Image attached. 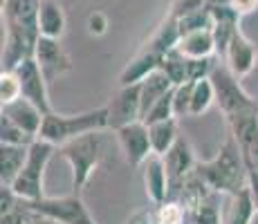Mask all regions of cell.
Here are the masks:
<instances>
[{
	"label": "cell",
	"mask_w": 258,
	"mask_h": 224,
	"mask_svg": "<svg viewBox=\"0 0 258 224\" xmlns=\"http://www.w3.org/2000/svg\"><path fill=\"white\" fill-rule=\"evenodd\" d=\"M88 32L92 36H103L108 32V16L103 12H92L88 16Z\"/></svg>",
	"instance_id": "obj_33"
},
{
	"label": "cell",
	"mask_w": 258,
	"mask_h": 224,
	"mask_svg": "<svg viewBox=\"0 0 258 224\" xmlns=\"http://www.w3.org/2000/svg\"><path fill=\"white\" fill-rule=\"evenodd\" d=\"M164 164L168 171V182H171L168 200H175V197L180 195L184 182L196 173V166H198V159L193 155V148L186 137L177 139L175 146L164 155Z\"/></svg>",
	"instance_id": "obj_9"
},
{
	"label": "cell",
	"mask_w": 258,
	"mask_h": 224,
	"mask_svg": "<svg viewBox=\"0 0 258 224\" xmlns=\"http://www.w3.org/2000/svg\"><path fill=\"white\" fill-rule=\"evenodd\" d=\"M177 49L184 54L186 58H209L218 56L216 52V41H213L211 29H198V32L184 34L177 43Z\"/></svg>",
	"instance_id": "obj_19"
},
{
	"label": "cell",
	"mask_w": 258,
	"mask_h": 224,
	"mask_svg": "<svg viewBox=\"0 0 258 224\" xmlns=\"http://www.w3.org/2000/svg\"><path fill=\"white\" fill-rule=\"evenodd\" d=\"M34 211H29L27 206H25V202L21 200L16 208H12V211L3 213V217H0V224H34Z\"/></svg>",
	"instance_id": "obj_32"
},
{
	"label": "cell",
	"mask_w": 258,
	"mask_h": 224,
	"mask_svg": "<svg viewBox=\"0 0 258 224\" xmlns=\"http://www.w3.org/2000/svg\"><path fill=\"white\" fill-rule=\"evenodd\" d=\"M148 134H151V146H153V155L164 157L175 141L182 137L180 128H177V119H166V121H157L148 126Z\"/></svg>",
	"instance_id": "obj_21"
},
{
	"label": "cell",
	"mask_w": 258,
	"mask_h": 224,
	"mask_svg": "<svg viewBox=\"0 0 258 224\" xmlns=\"http://www.w3.org/2000/svg\"><path fill=\"white\" fill-rule=\"evenodd\" d=\"M160 69L171 79V83L175 88L188 81L186 79V56L177 47L171 49L168 54H164V58H162V63H160Z\"/></svg>",
	"instance_id": "obj_24"
},
{
	"label": "cell",
	"mask_w": 258,
	"mask_h": 224,
	"mask_svg": "<svg viewBox=\"0 0 258 224\" xmlns=\"http://www.w3.org/2000/svg\"><path fill=\"white\" fill-rule=\"evenodd\" d=\"M34 224H58V222H54V220H47V217H43V215H38V213H34Z\"/></svg>",
	"instance_id": "obj_37"
},
{
	"label": "cell",
	"mask_w": 258,
	"mask_h": 224,
	"mask_svg": "<svg viewBox=\"0 0 258 224\" xmlns=\"http://www.w3.org/2000/svg\"><path fill=\"white\" fill-rule=\"evenodd\" d=\"M216 103V90H213L211 79H202V81L193 83L191 92V112L188 117H200Z\"/></svg>",
	"instance_id": "obj_23"
},
{
	"label": "cell",
	"mask_w": 258,
	"mask_h": 224,
	"mask_svg": "<svg viewBox=\"0 0 258 224\" xmlns=\"http://www.w3.org/2000/svg\"><path fill=\"white\" fill-rule=\"evenodd\" d=\"M222 63L236 74L238 79H245L254 72V67L258 65V47L256 43L247 36L242 29H238L236 36L231 38L229 47H227Z\"/></svg>",
	"instance_id": "obj_12"
},
{
	"label": "cell",
	"mask_w": 258,
	"mask_h": 224,
	"mask_svg": "<svg viewBox=\"0 0 258 224\" xmlns=\"http://www.w3.org/2000/svg\"><path fill=\"white\" fill-rule=\"evenodd\" d=\"M0 117H7L9 121H14L18 128H23L27 134H32L34 139H38V132L43 128V119L45 112L41 108H36L32 101L27 99H16V101L7 103V106L0 108Z\"/></svg>",
	"instance_id": "obj_15"
},
{
	"label": "cell",
	"mask_w": 258,
	"mask_h": 224,
	"mask_svg": "<svg viewBox=\"0 0 258 224\" xmlns=\"http://www.w3.org/2000/svg\"><path fill=\"white\" fill-rule=\"evenodd\" d=\"M23 202L29 211L38 213V215L47 217V220H54L58 224H97L79 193L61 195V197L45 195V197H41V200H34V202L23 200Z\"/></svg>",
	"instance_id": "obj_7"
},
{
	"label": "cell",
	"mask_w": 258,
	"mask_h": 224,
	"mask_svg": "<svg viewBox=\"0 0 258 224\" xmlns=\"http://www.w3.org/2000/svg\"><path fill=\"white\" fill-rule=\"evenodd\" d=\"M249 191H251V197H254V206H256V213H258V173L256 171H249Z\"/></svg>",
	"instance_id": "obj_36"
},
{
	"label": "cell",
	"mask_w": 258,
	"mask_h": 224,
	"mask_svg": "<svg viewBox=\"0 0 258 224\" xmlns=\"http://www.w3.org/2000/svg\"><path fill=\"white\" fill-rule=\"evenodd\" d=\"M38 9L41 0H3V69H16L23 61L34 58L41 41Z\"/></svg>",
	"instance_id": "obj_1"
},
{
	"label": "cell",
	"mask_w": 258,
	"mask_h": 224,
	"mask_svg": "<svg viewBox=\"0 0 258 224\" xmlns=\"http://www.w3.org/2000/svg\"><path fill=\"white\" fill-rule=\"evenodd\" d=\"M218 65L216 56L209 58H186V79L191 83L202 81V79H211L213 67Z\"/></svg>",
	"instance_id": "obj_28"
},
{
	"label": "cell",
	"mask_w": 258,
	"mask_h": 224,
	"mask_svg": "<svg viewBox=\"0 0 258 224\" xmlns=\"http://www.w3.org/2000/svg\"><path fill=\"white\" fill-rule=\"evenodd\" d=\"M29 155V146H9L0 143V186H12L21 175Z\"/></svg>",
	"instance_id": "obj_17"
},
{
	"label": "cell",
	"mask_w": 258,
	"mask_h": 224,
	"mask_svg": "<svg viewBox=\"0 0 258 224\" xmlns=\"http://www.w3.org/2000/svg\"><path fill=\"white\" fill-rule=\"evenodd\" d=\"M108 110V128L119 130L133 121H142V94L140 83L137 86H121L112 94L106 106Z\"/></svg>",
	"instance_id": "obj_10"
},
{
	"label": "cell",
	"mask_w": 258,
	"mask_h": 224,
	"mask_svg": "<svg viewBox=\"0 0 258 224\" xmlns=\"http://www.w3.org/2000/svg\"><path fill=\"white\" fill-rule=\"evenodd\" d=\"M126 224H157L155 215H153V208H146V211H137L133 217H128Z\"/></svg>",
	"instance_id": "obj_35"
},
{
	"label": "cell",
	"mask_w": 258,
	"mask_h": 224,
	"mask_svg": "<svg viewBox=\"0 0 258 224\" xmlns=\"http://www.w3.org/2000/svg\"><path fill=\"white\" fill-rule=\"evenodd\" d=\"M162 58H164L162 54L153 52V49H148L142 45L140 52H137L135 56L128 61V65L121 69V74H119V86H137V83H142L148 74L160 69Z\"/></svg>",
	"instance_id": "obj_16"
},
{
	"label": "cell",
	"mask_w": 258,
	"mask_h": 224,
	"mask_svg": "<svg viewBox=\"0 0 258 224\" xmlns=\"http://www.w3.org/2000/svg\"><path fill=\"white\" fill-rule=\"evenodd\" d=\"M16 77L21 81V92H23V99L32 101L36 108H41L45 114L54 112L52 110V103H49V94H47V79L43 74L41 65L36 63V58H27L23 61L16 69Z\"/></svg>",
	"instance_id": "obj_11"
},
{
	"label": "cell",
	"mask_w": 258,
	"mask_h": 224,
	"mask_svg": "<svg viewBox=\"0 0 258 224\" xmlns=\"http://www.w3.org/2000/svg\"><path fill=\"white\" fill-rule=\"evenodd\" d=\"M196 173L216 195L231 197L249 184V168H247L240 146L236 143L234 137H229L222 143L216 157L207 159V162H198Z\"/></svg>",
	"instance_id": "obj_2"
},
{
	"label": "cell",
	"mask_w": 258,
	"mask_h": 224,
	"mask_svg": "<svg viewBox=\"0 0 258 224\" xmlns=\"http://www.w3.org/2000/svg\"><path fill=\"white\" fill-rule=\"evenodd\" d=\"M211 83H213V90H216V103L220 106L225 119L236 117V114H242V112L258 110V101L251 94L245 92V88L240 86V79L222 61L213 67Z\"/></svg>",
	"instance_id": "obj_6"
},
{
	"label": "cell",
	"mask_w": 258,
	"mask_h": 224,
	"mask_svg": "<svg viewBox=\"0 0 258 224\" xmlns=\"http://www.w3.org/2000/svg\"><path fill=\"white\" fill-rule=\"evenodd\" d=\"M173 90H175V88H173ZM173 90L166 94V97H162L160 101L151 108V110L144 114L142 121L146 123V126L157 123V121H166V119H177L175 117V108H173Z\"/></svg>",
	"instance_id": "obj_26"
},
{
	"label": "cell",
	"mask_w": 258,
	"mask_h": 224,
	"mask_svg": "<svg viewBox=\"0 0 258 224\" xmlns=\"http://www.w3.org/2000/svg\"><path fill=\"white\" fill-rule=\"evenodd\" d=\"M34 58L41 65L47 83L56 81V79H61L63 74H68L72 69L70 54L63 49L61 41H56V38L41 36V41L36 45V52H34Z\"/></svg>",
	"instance_id": "obj_13"
},
{
	"label": "cell",
	"mask_w": 258,
	"mask_h": 224,
	"mask_svg": "<svg viewBox=\"0 0 258 224\" xmlns=\"http://www.w3.org/2000/svg\"><path fill=\"white\" fill-rule=\"evenodd\" d=\"M254 215H256V206H254V197H251L249 186L229 197L225 224H251Z\"/></svg>",
	"instance_id": "obj_22"
},
{
	"label": "cell",
	"mask_w": 258,
	"mask_h": 224,
	"mask_svg": "<svg viewBox=\"0 0 258 224\" xmlns=\"http://www.w3.org/2000/svg\"><path fill=\"white\" fill-rule=\"evenodd\" d=\"M142 179L144 188H146L148 200L153 202V206L168 200V191H171V182H168V171L164 157L151 155L146 159V164L142 166Z\"/></svg>",
	"instance_id": "obj_14"
},
{
	"label": "cell",
	"mask_w": 258,
	"mask_h": 224,
	"mask_svg": "<svg viewBox=\"0 0 258 224\" xmlns=\"http://www.w3.org/2000/svg\"><path fill=\"white\" fill-rule=\"evenodd\" d=\"M56 146L45 141V139H36V141L29 146V155L25 162L21 175L16 177V182L12 184L14 193H16L21 200L34 202L45 197V188H43V179H45V171L47 164L52 159Z\"/></svg>",
	"instance_id": "obj_5"
},
{
	"label": "cell",
	"mask_w": 258,
	"mask_h": 224,
	"mask_svg": "<svg viewBox=\"0 0 258 224\" xmlns=\"http://www.w3.org/2000/svg\"><path fill=\"white\" fill-rule=\"evenodd\" d=\"M23 92H21V81H18L16 72L14 69H3L0 72V103L7 106V103L16 101L21 99Z\"/></svg>",
	"instance_id": "obj_27"
},
{
	"label": "cell",
	"mask_w": 258,
	"mask_h": 224,
	"mask_svg": "<svg viewBox=\"0 0 258 224\" xmlns=\"http://www.w3.org/2000/svg\"><path fill=\"white\" fill-rule=\"evenodd\" d=\"M58 153H61V157L66 159L72 171L74 193L81 195V191L86 188V184L90 182V177L99 168V164H101L103 153H106L103 134L90 132V134H83V137H77V139H72V141L63 143V146L58 148Z\"/></svg>",
	"instance_id": "obj_4"
},
{
	"label": "cell",
	"mask_w": 258,
	"mask_h": 224,
	"mask_svg": "<svg viewBox=\"0 0 258 224\" xmlns=\"http://www.w3.org/2000/svg\"><path fill=\"white\" fill-rule=\"evenodd\" d=\"M175 88L171 83V79L166 77L162 69H155L153 74H148L146 79L140 83V94H142V119L144 114L151 110L162 97H166L171 90Z\"/></svg>",
	"instance_id": "obj_20"
},
{
	"label": "cell",
	"mask_w": 258,
	"mask_h": 224,
	"mask_svg": "<svg viewBox=\"0 0 258 224\" xmlns=\"http://www.w3.org/2000/svg\"><path fill=\"white\" fill-rule=\"evenodd\" d=\"M115 137L128 166L142 168L146 159L153 155L151 134H148V126L144 121H133L128 126L119 128V130H115Z\"/></svg>",
	"instance_id": "obj_8"
},
{
	"label": "cell",
	"mask_w": 258,
	"mask_h": 224,
	"mask_svg": "<svg viewBox=\"0 0 258 224\" xmlns=\"http://www.w3.org/2000/svg\"><path fill=\"white\" fill-rule=\"evenodd\" d=\"M205 7H207V0H173L171 9H168V16L180 21V18H184L193 12H200Z\"/></svg>",
	"instance_id": "obj_31"
},
{
	"label": "cell",
	"mask_w": 258,
	"mask_h": 224,
	"mask_svg": "<svg viewBox=\"0 0 258 224\" xmlns=\"http://www.w3.org/2000/svg\"><path fill=\"white\" fill-rule=\"evenodd\" d=\"M229 7L234 9L236 14L245 16V14H251L258 9V0H229Z\"/></svg>",
	"instance_id": "obj_34"
},
{
	"label": "cell",
	"mask_w": 258,
	"mask_h": 224,
	"mask_svg": "<svg viewBox=\"0 0 258 224\" xmlns=\"http://www.w3.org/2000/svg\"><path fill=\"white\" fill-rule=\"evenodd\" d=\"M191 92H193V83L186 81L182 86H177L173 90V108H175V117H188L191 112Z\"/></svg>",
	"instance_id": "obj_29"
},
{
	"label": "cell",
	"mask_w": 258,
	"mask_h": 224,
	"mask_svg": "<svg viewBox=\"0 0 258 224\" xmlns=\"http://www.w3.org/2000/svg\"><path fill=\"white\" fill-rule=\"evenodd\" d=\"M66 12L56 0H41V9H38V29L41 36L45 38H56L61 41L66 34Z\"/></svg>",
	"instance_id": "obj_18"
},
{
	"label": "cell",
	"mask_w": 258,
	"mask_h": 224,
	"mask_svg": "<svg viewBox=\"0 0 258 224\" xmlns=\"http://www.w3.org/2000/svg\"><path fill=\"white\" fill-rule=\"evenodd\" d=\"M103 130H110L108 128L106 106L79 112V114L49 112L43 119V128L38 132V139H45V141L54 143L56 148H61L63 143L72 141L77 137H83V134H90V132H103Z\"/></svg>",
	"instance_id": "obj_3"
},
{
	"label": "cell",
	"mask_w": 258,
	"mask_h": 224,
	"mask_svg": "<svg viewBox=\"0 0 258 224\" xmlns=\"http://www.w3.org/2000/svg\"><path fill=\"white\" fill-rule=\"evenodd\" d=\"M238 146H240V153H242V157H245L247 168L258 173V130L254 134H249L247 139H242Z\"/></svg>",
	"instance_id": "obj_30"
},
{
	"label": "cell",
	"mask_w": 258,
	"mask_h": 224,
	"mask_svg": "<svg viewBox=\"0 0 258 224\" xmlns=\"http://www.w3.org/2000/svg\"><path fill=\"white\" fill-rule=\"evenodd\" d=\"M36 139L27 134L23 128H18L7 117H0V143H9V146H32Z\"/></svg>",
	"instance_id": "obj_25"
}]
</instances>
